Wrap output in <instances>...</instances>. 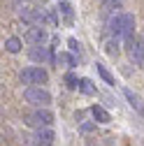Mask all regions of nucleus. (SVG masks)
<instances>
[{
  "mask_svg": "<svg viewBox=\"0 0 144 146\" xmlns=\"http://www.w3.org/2000/svg\"><path fill=\"white\" fill-rule=\"evenodd\" d=\"M23 100L28 102V104H35V107H47V104H51V93L47 88H42V86H28L26 90H23Z\"/></svg>",
  "mask_w": 144,
  "mask_h": 146,
  "instance_id": "1",
  "label": "nucleus"
},
{
  "mask_svg": "<svg viewBox=\"0 0 144 146\" xmlns=\"http://www.w3.org/2000/svg\"><path fill=\"white\" fill-rule=\"evenodd\" d=\"M30 127H37V130H42V127H49L53 123V114L47 111V109H37V111H33L26 121Z\"/></svg>",
  "mask_w": 144,
  "mask_h": 146,
  "instance_id": "2",
  "label": "nucleus"
},
{
  "mask_svg": "<svg viewBox=\"0 0 144 146\" xmlns=\"http://www.w3.org/2000/svg\"><path fill=\"white\" fill-rule=\"evenodd\" d=\"M19 77L23 84H47V79H49L47 70H42V67H26V70H21Z\"/></svg>",
  "mask_w": 144,
  "mask_h": 146,
  "instance_id": "3",
  "label": "nucleus"
},
{
  "mask_svg": "<svg viewBox=\"0 0 144 146\" xmlns=\"http://www.w3.org/2000/svg\"><path fill=\"white\" fill-rule=\"evenodd\" d=\"M125 49H128L130 60H135L137 65H144V44H142L139 40H135V37L125 40Z\"/></svg>",
  "mask_w": 144,
  "mask_h": 146,
  "instance_id": "4",
  "label": "nucleus"
},
{
  "mask_svg": "<svg viewBox=\"0 0 144 146\" xmlns=\"http://www.w3.org/2000/svg\"><path fill=\"white\" fill-rule=\"evenodd\" d=\"M33 141H35V146H51V141H53V130H51V127H42V130L35 132Z\"/></svg>",
  "mask_w": 144,
  "mask_h": 146,
  "instance_id": "5",
  "label": "nucleus"
},
{
  "mask_svg": "<svg viewBox=\"0 0 144 146\" xmlns=\"http://www.w3.org/2000/svg\"><path fill=\"white\" fill-rule=\"evenodd\" d=\"M26 40H28L30 44H35V46H42L44 40H47V30H44V28H30V30L26 33Z\"/></svg>",
  "mask_w": 144,
  "mask_h": 146,
  "instance_id": "6",
  "label": "nucleus"
},
{
  "mask_svg": "<svg viewBox=\"0 0 144 146\" xmlns=\"http://www.w3.org/2000/svg\"><path fill=\"white\" fill-rule=\"evenodd\" d=\"M133 33H135V16L123 14V40H130Z\"/></svg>",
  "mask_w": 144,
  "mask_h": 146,
  "instance_id": "7",
  "label": "nucleus"
},
{
  "mask_svg": "<svg viewBox=\"0 0 144 146\" xmlns=\"http://www.w3.org/2000/svg\"><path fill=\"white\" fill-rule=\"evenodd\" d=\"M28 56H30V60H35V63H44V60L49 58V51H47L44 46H33V49L28 51Z\"/></svg>",
  "mask_w": 144,
  "mask_h": 146,
  "instance_id": "8",
  "label": "nucleus"
},
{
  "mask_svg": "<svg viewBox=\"0 0 144 146\" xmlns=\"http://www.w3.org/2000/svg\"><path fill=\"white\" fill-rule=\"evenodd\" d=\"M109 30L114 35V40L123 37V16H114V19L109 21Z\"/></svg>",
  "mask_w": 144,
  "mask_h": 146,
  "instance_id": "9",
  "label": "nucleus"
},
{
  "mask_svg": "<svg viewBox=\"0 0 144 146\" xmlns=\"http://www.w3.org/2000/svg\"><path fill=\"white\" fill-rule=\"evenodd\" d=\"M123 95H125V100L130 102V107H133V109H137V111H144V107H142V102H139V98H137V95L133 93L130 88H123Z\"/></svg>",
  "mask_w": 144,
  "mask_h": 146,
  "instance_id": "10",
  "label": "nucleus"
},
{
  "mask_svg": "<svg viewBox=\"0 0 144 146\" xmlns=\"http://www.w3.org/2000/svg\"><path fill=\"white\" fill-rule=\"evenodd\" d=\"M79 90H81L84 95H95V93H98L91 79H79Z\"/></svg>",
  "mask_w": 144,
  "mask_h": 146,
  "instance_id": "11",
  "label": "nucleus"
},
{
  "mask_svg": "<svg viewBox=\"0 0 144 146\" xmlns=\"http://www.w3.org/2000/svg\"><path fill=\"white\" fill-rule=\"evenodd\" d=\"M95 70H98V74L105 79V84H109V86H114V84H116V81H114V77H112V72L107 70L102 63H98V65H95Z\"/></svg>",
  "mask_w": 144,
  "mask_h": 146,
  "instance_id": "12",
  "label": "nucleus"
},
{
  "mask_svg": "<svg viewBox=\"0 0 144 146\" xmlns=\"http://www.w3.org/2000/svg\"><path fill=\"white\" fill-rule=\"evenodd\" d=\"M91 111H93V116H95V121H98V123H109V114H107L102 107H98V104H95Z\"/></svg>",
  "mask_w": 144,
  "mask_h": 146,
  "instance_id": "13",
  "label": "nucleus"
},
{
  "mask_svg": "<svg viewBox=\"0 0 144 146\" xmlns=\"http://www.w3.org/2000/svg\"><path fill=\"white\" fill-rule=\"evenodd\" d=\"M5 49H7L9 53H19V51H21V40H19V37H9V40L5 42Z\"/></svg>",
  "mask_w": 144,
  "mask_h": 146,
  "instance_id": "14",
  "label": "nucleus"
},
{
  "mask_svg": "<svg viewBox=\"0 0 144 146\" xmlns=\"http://www.w3.org/2000/svg\"><path fill=\"white\" fill-rule=\"evenodd\" d=\"M58 9H61V14L65 16L67 21H72V7H70V3H65V0H63V3H61V7H58Z\"/></svg>",
  "mask_w": 144,
  "mask_h": 146,
  "instance_id": "15",
  "label": "nucleus"
},
{
  "mask_svg": "<svg viewBox=\"0 0 144 146\" xmlns=\"http://www.w3.org/2000/svg\"><path fill=\"white\" fill-rule=\"evenodd\" d=\"M107 53H109V56H116L119 53V40H109L107 42Z\"/></svg>",
  "mask_w": 144,
  "mask_h": 146,
  "instance_id": "16",
  "label": "nucleus"
},
{
  "mask_svg": "<svg viewBox=\"0 0 144 146\" xmlns=\"http://www.w3.org/2000/svg\"><path fill=\"white\" fill-rule=\"evenodd\" d=\"M58 63H67L70 67H75V65H77V60L72 58L70 53H61V56H58Z\"/></svg>",
  "mask_w": 144,
  "mask_h": 146,
  "instance_id": "17",
  "label": "nucleus"
},
{
  "mask_svg": "<svg viewBox=\"0 0 144 146\" xmlns=\"http://www.w3.org/2000/svg\"><path fill=\"white\" fill-rule=\"evenodd\" d=\"M65 84H67V88H79V79L75 74H65Z\"/></svg>",
  "mask_w": 144,
  "mask_h": 146,
  "instance_id": "18",
  "label": "nucleus"
},
{
  "mask_svg": "<svg viewBox=\"0 0 144 146\" xmlns=\"http://www.w3.org/2000/svg\"><path fill=\"white\" fill-rule=\"evenodd\" d=\"M67 44H70V49H72V51H79V44H77V40H67Z\"/></svg>",
  "mask_w": 144,
  "mask_h": 146,
  "instance_id": "19",
  "label": "nucleus"
},
{
  "mask_svg": "<svg viewBox=\"0 0 144 146\" xmlns=\"http://www.w3.org/2000/svg\"><path fill=\"white\" fill-rule=\"evenodd\" d=\"M81 130L84 132H91L93 130V123H81Z\"/></svg>",
  "mask_w": 144,
  "mask_h": 146,
  "instance_id": "20",
  "label": "nucleus"
}]
</instances>
